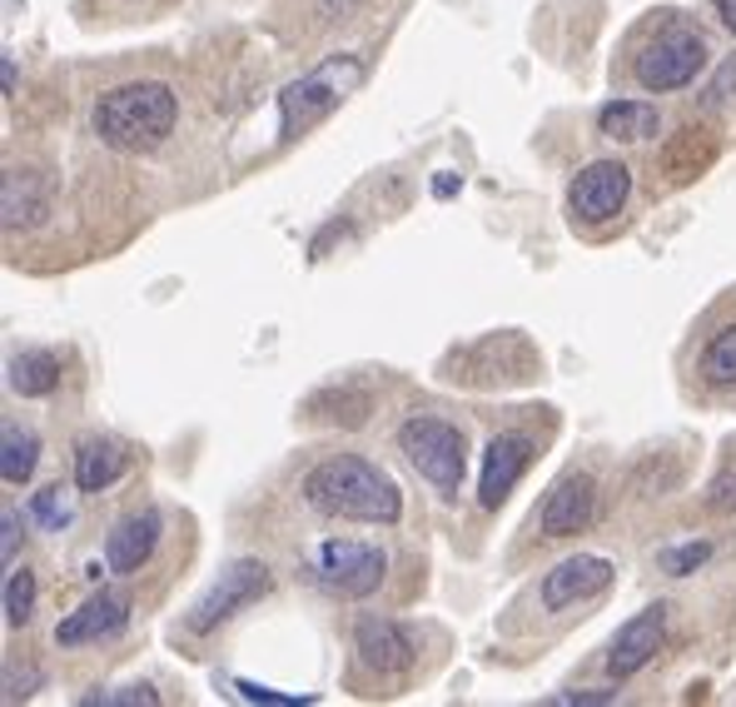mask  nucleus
<instances>
[{
    "label": "nucleus",
    "instance_id": "14",
    "mask_svg": "<svg viewBox=\"0 0 736 707\" xmlns=\"http://www.w3.org/2000/svg\"><path fill=\"white\" fill-rule=\"evenodd\" d=\"M354 653H358V663H364L368 673H379V677L409 673V668H413L409 632H403L399 623H389V618H364V623H358V628H354Z\"/></svg>",
    "mask_w": 736,
    "mask_h": 707
},
{
    "label": "nucleus",
    "instance_id": "30",
    "mask_svg": "<svg viewBox=\"0 0 736 707\" xmlns=\"http://www.w3.org/2000/svg\"><path fill=\"white\" fill-rule=\"evenodd\" d=\"M552 703H612V693H563V697H552Z\"/></svg>",
    "mask_w": 736,
    "mask_h": 707
},
{
    "label": "nucleus",
    "instance_id": "31",
    "mask_svg": "<svg viewBox=\"0 0 736 707\" xmlns=\"http://www.w3.org/2000/svg\"><path fill=\"white\" fill-rule=\"evenodd\" d=\"M348 5H354V0H319V15H324V21H334V15H344Z\"/></svg>",
    "mask_w": 736,
    "mask_h": 707
},
{
    "label": "nucleus",
    "instance_id": "24",
    "mask_svg": "<svg viewBox=\"0 0 736 707\" xmlns=\"http://www.w3.org/2000/svg\"><path fill=\"white\" fill-rule=\"evenodd\" d=\"M706 558H712V544H682V548H667V554H662V573H671V578H687L692 573V568H702Z\"/></svg>",
    "mask_w": 736,
    "mask_h": 707
},
{
    "label": "nucleus",
    "instance_id": "8",
    "mask_svg": "<svg viewBox=\"0 0 736 707\" xmlns=\"http://www.w3.org/2000/svg\"><path fill=\"white\" fill-rule=\"evenodd\" d=\"M632 195V170L622 160H593L583 174L573 180L567 190V205L583 225H607V219H618L622 205Z\"/></svg>",
    "mask_w": 736,
    "mask_h": 707
},
{
    "label": "nucleus",
    "instance_id": "23",
    "mask_svg": "<svg viewBox=\"0 0 736 707\" xmlns=\"http://www.w3.org/2000/svg\"><path fill=\"white\" fill-rule=\"evenodd\" d=\"M31 518L41 523V528H50V534H60L70 523V499H66V489L55 483V489H41L31 499Z\"/></svg>",
    "mask_w": 736,
    "mask_h": 707
},
{
    "label": "nucleus",
    "instance_id": "22",
    "mask_svg": "<svg viewBox=\"0 0 736 707\" xmlns=\"http://www.w3.org/2000/svg\"><path fill=\"white\" fill-rule=\"evenodd\" d=\"M31 613H35V573L11 563V578H5V623H11V628H25Z\"/></svg>",
    "mask_w": 736,
    "mask_h": 707
},
{
    "label": "nucleus",
    "instance_id": "7",
    "mask_svg": "<svg viewBox=\"0 0 736 707\" xmlns=\"http://www.w3.org/2000/svg\"><path fill=\"white\" fill-rule=\"evenodd\" d=\"M706 70V41L697 31H662L657 41L642 45V55L632 60V76L642 90H682Z\"/></svg>",
    "mask_w": 736,
    "mask_h": 707
},
{
    "label": "nucleus",
    "instance_id": "19",
    "mask_svg": "<svg viewBox=\"0 0 736 707\" xmlns=\"http://www.w3.org/2000/svg\"><path fill=\"white\" fill-rule=\"evenodd\" d=\"M50 209V195H45V180L35 170H5V229L35 225V219Z\"/></svg>",
    "mask_w": 736,
    "mask_h": 707
},
{
    "label": "nucleus",
    "instance_id": "10",
    "mask_svg": "<svg viewBox=\"0 0 736 707\" xmlns=\"http://www.w3.org/2000/svg\"><path fill=\"white\" fill-rule=\"evenodd\" d=\"M593 513H597V483L587 474H563L542 499L538 528L542 538H573L593 523Z\"/></svg>",
    "mask_w": 736,
    "mask_h": 707
},
{
    "label": "nucleus",
    "instance_id": "25",
    "mask_svg": "<svg viewBox=\"0 0 736 707\" xmlns=\"http://www.w3.org/2000/svg\"><path fill=\"white\" fill-rule=\"evenodd\" d=\"M154 707L160 703V693H154V687H110V693H90L85 697V707Z\"/></svg>",
    "mask_w": 736,
    "mask_h": 707
},
{
    "label": "nucleus",
    "instance_id": "3",
    "mask_svg": "<svg viewBox=\"0 0 736 707\" xmlns=\"http://www.w3.org/2000/svg\"><path fill=\"white\" fill-rule=\"evenodd\" d=\"M364 80V60L358 55H329L309 76L289 80L279 90V140H299L303 130H314L324 115H334Z\"/></svg>",
    "mask_w": 736,
    "mask_h": 707
},
{
    "label": "nucleus",
    "instance_id": "28",
    "mask_svg": "<svg viewBox=\"0 0 736 707\" xmlns=\"http://www.w3.org/2000/svg\"><path fill=\"white\" fill-rule=\"evenodd\" d=\"M41 677L35 673H25V677H15V668H5V703H21V697H31L25 687H35Z\"/></svg>",
    "mask_w": 736,
    "mask_h": 707
},
{
    "label": "nucleus",
    "instance_id": "2",
    "mask_svg": "<svg viewBox=\"0 0 736 707\" xmlns=\"http://www.w3.org/2000/svg\"><path fill=\"white\" fill-rule=\"evenodd\" d=\"M180 121V95H174L164 80H130V85H115L95 100V125L100 145L125 155H140L164 145V135Z\"/></svg>",
    "mask_w": 736,
    "mask_h": 707
},
{
    "label": "nucleus",
    "instance_id": "26",
    "mask_svg": "<svg viewBox=\"0 0 736 707\" xmlns=\"http://www.w3.org/2000/svg\"><path fill=\"white\" fill-rule=\"evenodd\" d=\"M239 697H244V703H284V707H289V703H309V697H303V693H274V687H260V683H250V677H239Z\"/></svg>",
    "mask_w": 736,
    "mask_h": 707
},
{
    "label": "nucleus",
    "instance_id": "6",
    "mask_svg": "<svg viewBox=\"0 0 736 707\" xmlns=\"http://www.w3.org/2000/svg\"><path fill=\"white\" fill-rule=\"evenodd\" d=\"M269 583H274L269 563H260V558H239V563H229L225 573L205 588V598L189 608L184 628H189V632H215L219 623H229L239 608L260 603L264 593H269Z\"/></svg>",
    "mask_w": 736,
    "mask_h": 707
},
{
    "label": "nucleus",
    "instance_id": "1",
    "mask_svg": "<svg viewBox=\"0 0 736 707\" xmlns=\"http://www.w3.org/2000/svg\"><path fill=\"white\" fill-rule=\"evenodd\" d=\"M303 503L324 518H354V523H399L403 493L379 464L354 454L324 458L303 474Z\"/></svg>",
    "mask_w": 736,
    "mask_h": 707
},
{
    "label": "nucleus",
    "instance_id": "17",
    "mask_svg": "<svg viewBox=\"0 0 736 707\" xmlns=\"http://www.w3.org/2000/svg\"><path fill=\"white\" fill-rule=\"evenodd\" d=\"M125 448L115 444V438H85L76 454V489L80 493H105L110 483H119V474H125Z\"/></svg>",
    "mask_w": 736,
    "mask_h": 707
},
{
    "label": "nucleus",
    "instance_id": "32",
    "mask_svg": "<svg viewBox=\"0 0 736 707\" xmlns=\"http://www.w3.org/2000/svg\"><path fill=\"white\" fill-rule=\"evenodd\" d=\"M716 15H722V25L736 35V0H716Z\"/></svg>",
    "mask_w": 736,
    "mask_h": 707
},
{
    "label": "nucleus",
    "instance_id": "18",
    "mask_svg": "<svg viewBox=\"0 0 736 707\" xmlns=\"http://www.w3.org/2000/svg\"><path fill=\"white\" fill-rule=\"evenodd\" d=\"M5 384L21 399H45V394L60 389V360H55L50 349H25V354H15L5 364Z\"/></svg>",
    "mask_w": 736,
    "mask_h": 707
},
{
    "label": "nucleus",
    "instance_id": "5",
    "mask_svg": "<svg viewBox=\"0 0 736 707\" xmlns=\"http://www.w3.org/2000/svg\"><path fill=\"white\" fill-rule=\"evenodd\" d=\"M383 573H389V558L373 544H354V538H324L314 548V578L324 593L334 598H368L379 593Z\"/></svg>",
    "mask_w": 736,
    "mask_h": 707
},
{
    "label": "nucleus",
    "instance_id": "11",
    "mask_svg": "<svg viewBox=\"0 0 736 707\" xmlns=\"http://www.w3.org/2000/svg\"><path fill=\"white\" fill-rule=\"evenodd\" d=\"M125 623H130V598L105 588V593L85 598L76 613H66V618L55 623V642H60V648H85V642L115 638Z\"/></svg>",
    "mask_w": 736,
    "mask_h": 707
},
{
    "label": "nucleus",
    "instance_id": "20",
    "mask_svg": "<svg viewBox=\"0 0 736 707\" xmlns=\"http://www.w3.org/2000/svg\"><path fill=\"white\" fill-rule=\"evenodd\" d=\"M35 464H41V444H35V434H31V429L5 424V434H0V479L11 483V489H21V483H31Z\"/></svg>",
    "mask_w": 736,
    "mask_h": 707
},
{
    "label": "nucleus",
    "instance_id": "29",
    "mask_svg": "<svg viewBox=\"0 0 736 707\" xmlns=\"http://www.w3.org/2000/svg\"><path fill=\"white\" fill-rule=\"evenodd\" d=\"M458 185H463V180H458L453 170H444V174H438V180H434V195H438V199H448V195H453Z\"/></svg>",
    "mask_w": 736,
    "mask_h": 707
},
{
    "label": "nucleus",
    "instance_id": "16",
    "mask_svg": "<svg viewBox=\"0 0 736 707\" xmlns=\"http://www.w3.org/2000/svg\"><path fill=\"white\" fill-rule=\"evenodd\" d=\"M657 130H662V115L647 100H612V105H602V115H597V135L622 140V145L657 140Z\"/></svg>",
    "mask_w": 736,
    "mask_h": 707
},
{
    "label": "nucleus",
    "instance_id": "9",
    "mask_svg": "<svg viewBox=\"0 0 736 707\" xmlns=\"http://www.w3.org/2000/svg\"><path fill=\"white\" fill-rule=\"evenodd\" d=\"M612 573H618V568L607 563L602 554H573V558H563V563H552L548 573H542V608L563 613V608H573V603L597 598V593L612 583Z\"/></svg>",
    "mask_w": 736,
    "mask_h": 707
},
{
    "label": "nucleus",
    "instance_id": "27",
    "mask_svg": "<svg viewBox=\"0 0 736 707\" xmlns=\"http://www.w3.org/2000/svg\"><path fill=\"white\" fill-rule=\"evenodd\" d=\"M0 534H5V538H0V554H5V563H15V538H21V523H15L11 509L0 513Z\"/></svg>",
    "mask_w": 736,
    "mask_h": 707
},
{
    "label": "nucleus",
    "instance_id": "15",
    "mask_svg": "<svg viewBox=\"0 0 736 707\" xmlns=\"http://www.w3.org/2000/svg\"><path fill=\"white\" fill-rule=\"evenodd\" d=\"M154 544H160V513L145 509V513H130V518L115 523V534L105 538V563L115 573H140L150 563Z\"/></svg>",
    "mask_w": 736,
    "mask_h": 707
},
{
    "label": "nucleus",
    "instance_id": "13",
    "mask_svg": "<svg viewBox=\"0 0 736 707\" xmlns=\"http://www.w3.org/2000/svg\"><path fill=\"white\" fill-rule=\"evenodd\" d=\"M528 458H532V444H528L522 434L487 438V448H483V474H478V503H483L487 513L503 509V499L518 489Z\"/></svg>",
    "mask_w": 736,
    "mask_h": 707
},
{
    "label": "nucleus",
    "instance_id": "12",
    "mask_svg": "<svg viewBox=\"0 0 736 707\" xmlns=\"http://www.w3.org/2000/svg\"><path fill=\"white\" fill-rule=\"evenodd\" d=\"M662 638H667V608H647V613H637V618H628L618 628V638H612V653H607V673L618 677H637L642 668L657 658V648H662Z\"/></svg>",
    "mask_w": 736,
    "mask_h": 707
},
{
    "label": "nucleus",
    "instance_id": "4",
    "mask_svg": "<svg viewBox=\"0 0 736 707\" xmlns=\"http://www.w3.org/2000/svg\"><path fill=\"white\" fill-rule=\"evenodd\" d=\"M399 454L418 468V479H428L444 499L463 493V474H468V444L453 424L434 414H413L399 429Z\"/></svg>",
    "mask_w": 736,
    "mask_h": 707
},
{
    "label": "nucleus",
    "instance_id": "21",
    "mask_svg": "<svg viewBox=\"0 0 736 707\" xmlns=\"http://www.w3.org/2000/svg\"><path fill=\"white\" fill-rule=\"evenodd\" d=\"M702 379L716 384V389L736 384V324H722L712 339H706V349H702Z\"/></svg>",
    "mask_w": 736,
    "mask_h": 707
}]
</instances>
